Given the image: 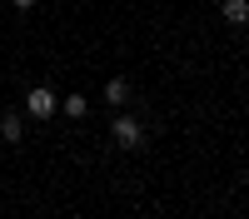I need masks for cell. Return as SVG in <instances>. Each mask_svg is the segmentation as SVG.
<instances>
[{
  "instance_id": "5",
  "label": "cell",
  "mask_w": 249,
  "mask_h": 219,
  "mask_svg": "<svg viewBox=\"0 0 249 219\" xmlns=\"http://www.w3.org/2000/svg\"><path fill=\"white\" fill-rule=\"evenodd\" d=\"M60 110H65V119H85V115H90V100H85V95H65V100H60Z\"/></svg>"
},
{
  "instance_id": "3",
  "label": "cell",
  "mask_w": 249,
  "mask_h": 219,
  "mask_svg": "<svg viewBox=\"0 0 249 219\" xmlns=\"http://www.w3.org/2000/svg\"><path fill=\"white\" fill-rule=\"evenodd\" d=\"M0 139H5V145H20V139H25V119H20L15 110L0 119Z\"/></svg>"
},
{
  "instance_id": "1",
  "label": "cell",
  "mask_w": 249,
  "mask_h": 219,
  "mask_svg": "<svg viewBox=\"0 0 249 219\" xmlns=\"http://www.w3.org/2000/svg\"><path fill=\"white\" fill-rule=\"evenodd\" d=\"M110 139H115L120 150H144V139H150V130H144L140 119H135V115H115V119H110Z\"/></svg>"
},
{
  "instance_id": "4",
  "label": "cell",
  "mask_w": 249,
  "mask_h": 219,
  "mask_svg": "<svg viewBox=\"0 0 249 219\" xmlns=\"http://www.w3.org/2000/svg\"><path fill=\"white\" fill-rule=\"evenodd\" d=\"M124 100H130V80H124V75H115L110 85H105V105H115V110H120Z\"/></svg>"
},
{
  "instance_id": "6",
  "label": "cell",
  "mask_w": 249,
  "mask_h": 219,
  "mask_svg": "<svg viewBox=\"0 0 249 219\" xmlns=\"http://www.w3.org/2000/svg\"><path fill=\"white\" fill-rule=\"evenodd\" d=\"M224 20H230V25H249V0H224Z\"/></svg>"
},
{
  "instance_id": "2",
  "label": "cell",
  "mask_w": 249,
  "mask_h": 219,
  "mask_svg": "<svg viewBox=\"0 0 249 219\" xmlns=\"http://www.w3.org/2000/svg\"><path fill=\"white\" fill-rule=\"evenodd\" d=\"M55 110H60L55 85H35V90H25V115H30V119H40V125H45Z\"/></svg>"
},
{
  "instance_id": "7",
  "label": "cell",
  "mask_w": 249,
  "mask_h": 219,
  "mask_svg": "<svg viewBox=\"0 0 249 219\" xmlns=\"http://www.w3.org/2000/svg\"><path fill=\"white\" fill-rule=\"evenodd\" d=\"M10 5H15V10H35V0H10Z\"/></svg>"
}]
</instances>
